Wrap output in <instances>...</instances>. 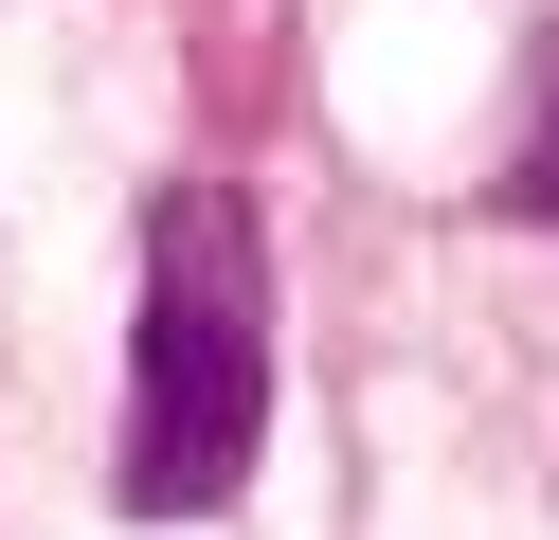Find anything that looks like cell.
<instances>
[{"label":"cell","mask_w":559,"mask_h":540,"mask_svg":"<svg viewBox=\"0 0 559 540\" xmlns=\"http://www.w3.org/2000/svg\"><path fill=\"white\" fill-rule=\"evenodd\" d=\"M271 432V252L235 180L145 199V324H127V523H217Z\"/></svg>","instance_id":"cell-1"},{"label":"cell","mask_w":559,"mask_h":540,"mask_svg":"<svg viewBox=\"0 0 559 540\" xmlns=\"http://www.w3.org/2000/svg\"><path fill=\"white\" fill-rule=\"evenodd\" d=\"M506 216H559V108H542V144L506 163Z\"/></svg>","instance_id":"cell-2"}]
</instances>
